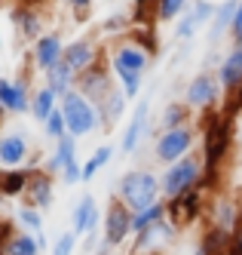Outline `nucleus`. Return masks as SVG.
Instances as JSON below:
<instances>
[{
  "label": "nucleus",
  "instance_id": "obj_41",
  "mask_svg": "<svg viewBox=\"0 0 242 255\" xmlns=\"http://www.w3.org/2000/svg\"><path fill=\"white\" fill-rule=\"evenodd\" d=\"M77 240H80V237L74 231H62L52 240V255H74V252H77Z\"/></svg>",
  "mask_w": 242,
  "mask_h": 255
},
{
  "label": "nucleus",
  "instance_id": "obj_9",
  "mask_svg": "<svg viewBox=\"0 0 242 255\" xmlns=\"http://www.w3.org/2000/svg\"><path fill=\"white\" fill-rule=\"evenodd\" d=\"M101 240L114 249H120L132 240V209L117 197L107 203V209L101 215Z\"/></svg>",
  "mask_w": 242,
  "mask_h": 255
},
{
  "label": "nucleus",
  "instance_id": "obj_45",
  "mask_svg": "<svg viewBox=\"0 0 242 255\" xmlns=\"http://www.w3.org/2000/svg\"><path fill=\"white\" fill-rule=\"evenodd\" d=\"M227 99H230V105L224 108V114H230V117L236 120V117L242 114V86L236 89V93H233V96H227Z\"/></svg>",
  "mask_w": 242,
  "mask_h": 255
},
{
  "label": "nucleus",
  "instance_id": "obj_40",
  "mask_svg": "<svg viewBox=\"0 0 242 255\" xmlns=\"http://www.w3.org/2000/svg\"><path fill=\"white\" fill-rule=\"evenodd\" d=\"M117 86L126 93L129 102H138L141 86H144V74H123V77H117Z\"/></svg>",
  "mask_w": 242,
  "mask_h": 255
},
{
  "label": "nucleus",
  "instance_id": "obj_56",
  "mask_svg": "<svg viewBox=\"0 0 242 255\" xmlns=\"http://www.w3.org/2000/svg\"><path fill=\"white\" fill-rule=\"evenodd\" d=\"M0 178H3V166H0Z\"/></svg>",
  "mask_w": 242,
  "mask_h": 255
},
{
  "label": "nucleus",
  "instance_id": "obj_28",
  "mask_svg": "<svg viewBox=\"0 0 242 255\" xmlns=\"http://www.w3.org/2000/svg\"><path fill=\"white\" fill-rule=\"evenodd\" d=\"M55 108H59V96H55L46 83H43V86H37L34 93H31V117L40 123V126L46 123V117L55 111Z\"/></svg>",
  "mask_w": 242,
  "mask_h": 255
},
{
  "label": "nucleus",
  "instance_id": "obj_54",
  "mask_svg": "<svg viewBox=\"0 0 242 255\" xmlns=\"http://www.w3.org/2000/svg\"><path fill=\"white\" fill-rule=\"evenodd\" d=\"M193 255H206V252H202V249H199V246H196V249H193Z\"/></svg>",
  "mask_w": 242,
  "mask_h": 255
},
{
  "label": "nucleus",
  "instance_id": "obj_19",
  "mask_svg": "<svg viewBox=\"0 0 242 255\" xmlns=\"http://www.w3.org/2000/svg\"><path fill=\"white\" fill-rule=\"evenodd\" d=\"M9 22L25 40H37L40 34H46L43 31V12L37 3H15L9 9Z\"/></svg>",
  "mask_w": 242,
  "mask_h": 255
},
{
  "label": "nucleus",
  "instance_id": "obj_7",
  "mask_svg": "<svg viewBox=\"0 0 242 255\" xmlns=\"http://www.w3.org/2000/svg\"><path fill=\"white\" fill-rule=\"evenodd\" d=\"M206 203H209V194L202 188H193L187 194H181L175 200H165V218L178 228H193L196 222H206Z\"/></svg>",
  "mask_w": 242,
  "mask_h": 255
},
{
  "label": "nucleus",
  "instance_id": "obj_27",
  "mask_svg": "<svg viewBox=\"0 0 242 255\" xmlns=\"http://www.w3.org/2000/svg\"><path fill=\"white\" fill-rule=\"evenodd\" d=\"M230 231H224V228H215V225H206L202 228V234H199V249L206 252V255H227V249H230Z\"/></svg>",
  "mask_w": 242,
  "mask_h": 255
},
{
  "label": "nucleus",
  "instance_id": "obj_4",
  "mask_svg": "<svg viewBox=\"0 0 242 255\" xmlns=\"http://www.w3.org/2000/svg\"><path fill=\"white\" fill-rule=\"evenodd\" d=\"M196 141H199L196 123H184V126H175V129H160L154 138V160L160 166H169V163L193 154Z\"/></svg>",
  "mask_w": 242,
  "mask_h": 255
},
{
  "label": "nucleus",
  "instance_id": "obj_12",
  "mask_svg": "<svg viewBox=\"0 0 242 255\" xmlns=\"http://www.w3.org/2000/svg\"><path fill=\"white\" fill-rule=\"evenodd\" d=\"M107 56V46H98L95 37H89V34H83V37H74L65 43V65L74 71V74H83L86 68H92L95 62H101Z\"/></svg>",
  "mask_w": 242,
  "mask_h": 255
},
{
  "label": "nucleus",
  "instance_id": "obj_5",
  "mask_svg": "<svg viewBox=\"0 0 242 255\" xmlns=\"http://www.w3.org/2000/svg\"><path fill=\"white\" fill-rule=\"evenodd\" d=\"M59 108H62L65 123H68V135L86 138V135H92L95 129H101L95 102H89L83 93H77V89H74V93H68L65 99H59Z\"/></svg>",
  "mask_w": 242,
  "mask_h": 255
},
{
  "label": "nucleus",
  "instance_id": "obj_1",
  "mask_svg": "<svg viewBox=\"0 0 242 255\" xmlns=\"http://www.w3.org/2000/svg\"><path fill=\"white\" fill-rule=\"evenodd\" d=\"M196 129L202 132V163H206V172H202V181L199 188L206 194H215L221 191V169L224 163L230 160V151H233V117L218 111H206L199 114L196 120Z\"/></svg>",
  "mask_w": 242,
  "mask_h": 255
},
{
  "label": "nucleus",
  "instance_id": "obj_47",
  "mask_svg": "<svg viewBox=\"0 0 242 255\" xmlns=\"http://www.w3.org/2000/svg\"><path fill=\"white\" fill-rule=\"evenodd\" d=\"M227 255H242V228H239V231H233V237H230V249H227Z\"/></svg>",
  "mask_w": 242,
  "mask_h": 255
},
{
  "label": "nucleus",
  "instance_id": "obj_10",
  "mask_svg": "<svg viewBox=\"0 0 242 255\" xmlns=\"http://www.w3.org/2000/svg\"><path fill=\"white\" fill-rule=\"evenodd\" d=\"M154 129H151V99H138L135 102V111L132 117L126 120V129H123V138H120V151L129 157L141 148L144 138H151Z\"/></svg>",
  "mask_w": 242,
  "mask_h": 255
},
{
  "label": "nucleus",
  "instance_id": "obj_43",
  "mask_svg": "<svg viewBox=\"0 0 242 255\" xmlns=\"http://www.w3.org/2000/svg\"><path fill=\"white\" fill-rule=\"evenodd\" d=\"M59 181H62V185H68V188H71V185H77V181H83V163H80V160H74L71 166L59 175Z\"/></svg>",
  "mask_w": 242,
  "mask_h": 255
},
{
  "label": "nucleus",
  "instance_id": "obj_35",
  "mask_svg": "<svg viewBox=\"0 0 242 255\" xmlns=\"http://www.w3.org/2000/svg\"><path fill=\"white\" fill-rule=\"evenodd\" d=\"M15 222H18V228H22V231L37 234V231H43V212L34 209V206H28V203H22V206L15 209Z\"/></svg>",
  "mask_w": 242,
  "mask_h": 255
},
{
  "label": "nucleus",
  "instance_id": "obj_53",
  "mask_svg": "<svg viewBox=\"0 0 242 255\" xmlns=\"http://www.w3.org/2000/svg\"><path fill=\"white\" fill-rule=\"evenodd\" d=\"M233 46H239V49H242V31H239V34H233Z\"/></svg>",
  "mask_w": 242,
  "mask_h": 255
},
{
  "label": "nucleus",
  "instance_id": "obj_3",
  "mask_svg": "<svg viewBox=\"0 0 242 255\" xmlns=\"http://www.w3.org/2000/svg\"><path fill=\"white\" fill-rule=\"evenodd\" d=\"M117 200L132 209L141 212L147 206H154L157 200H162L160 194V175L151 169H129L120 175V185H117Z\"/></svg>",
  "mask_w": 242,
  "mask_h": 255
},
{
  "label": "nucleus",
  "instance_id": "obj_26",
  "mask_svg": "<svg viewBox=\"0 0 242 255\" xmlns=\"http://www.w3.org/2000/svg\"><path fill=\"white\" fill-rule=\"evenodd\" d=\"M28 188V169L15 166V169H3L0 178V200H22Z\"/></svg>",
  "mask_w": 242,
  "mask_h": 255
},
{
  "label": "nucleus",
  "instance_id": "obj_37",
  "mask_svg": "<svg viewBox=\"0 0 242 255\" xmlns=\"http://www.w3.org/2000/svg\"><path fill=\"white\" fill-rule=\"evenodd\" d=\"M129 28H132V19H129V12L120 9L114 15H107V19H101V31L110 34V37H120V34H126Z\"/></svg>",
  "mask_w": 242,
  "mask_h": 255
},
{
  "label": "nucleus",
  "instance_id": "obj_15",
  "mask_svg": "<svg viewBox=\"0 0 242 255\" xmlns=\"http://www.w3.org/2000/svg\"><path fill=\"white\" fill-rule=\"evenodd\" d=\"M55 181L59 178H55L52 172H46L43 166L40 169H28V188H25L22 203L40 209V212L52 209V203H55Z\"/></svg>",
  "mask_w": 242,
  "mask_h": 255
},
{
  "label": "nucleus",
  "instance_id": "obj_57",
  "mask_svg": "<svg viewBox=\"0 0 242 255\" xmlns=\"http://www.w3.org/2000/svg\"><path fill=\"white\" fill-rule=\"evenodd\" d=\"M0 255H6V252H3V246H0Z\"/></svg>",
  "mask_w": 242,
  "mask_h": 255
},
{
  "label": "nucleus",
  "instance_id": "obj_34",
  "mask_svg": "<svg viewBox=\"0 0 242 255\" xmlns=\"http://www.w3.org/2000/svg\"><path fill=\"white\" fill-rule=\"evenodd\" d=\"M160 218H165V200H157L154 206H147V209H141V212H132V234H138V231H144V228L157 225Z\"/></svg>",
  "mask_w": 242,
  "mask_h": 255
},
{
  "label": "nucleus",
  "instance_id": "obj_32",
  "mask_svg": "<svg viewBox=\"0 0 242 255\" xmlns=\"http://www.w3.org/2000/svg\"><path fill=\"white\" fill-rule=\"evenodd\" d=\"M193 3L190 0H160L157 3V25H175Z\"/></svg>",
  "mask_w": 242,
  "mask_h": 255
},
{
  "label": "nucleus",
  "instance_id": "obj_25",
  "mask_svg": "<svg viewBox=\"0 0 242 255\" xmlns=\"http://www.w3.org/2000/svg\"><path fill=\"white\" fill-rule=\"evenodd\" d=\"M43 83H46L59 99H65L68 93H74V89H77V74H74V71L62 62V65H55L52 71H46V74H43Z\"/></svg>",
  "mask_w": 242,
  "mask_h": 255
},
{
  "label": "nucleus",
  "instance_id": "obj_44",
  "mask_svg": "<svg viewBox=\"0 0 242 255\" xmlns=\"http://www.w3.org/2000/svg\"><path fill=\"white\" fill-rule=\"evenodd\" d=\"M68 6L74 9V19L77 22H86L89 12H92V0H68Z\"/></svg>",
  "mask_w": 242,
  "mask_h": 255
},
{
  "label": "nucleus",
  "instance_id": "obj_52",
  "mask_svg": "<svg viewBox=\"0 0 242 255\" xmlns=\"http://www.w3.org/2000/svg\"><path fill=\"white\" fill-rule=\"evenodd\" d=\"M236 206H239V228H242V191L236 194Z\"/></svg>",
  "mask_w": 242,
  "mask_h": 255
},
{
  "label": "nucleus",
  "instance_id": "obj_14",
  "mask_svg": "<svg viewBox=\"0 0 242 255\" xmlns=\"http://www.w3.org/2000/svg\"><path fill=\"white\" fill-rule=\"evenodd\" d=\"M62 59H65V37H62V31H46V34H40V37L34 40L31 65L40 71V74L52 71L55 65H62Z\"/></svg>",
  "mask_w": 242,
  "mask_h": 255
},
{
  "label": "nucleus",
  "instance_id": "obj_18",
  "mask_svg": "<svg viewBox=\"0 0 242 255\" xmlns=\"http://www.w3.org/2000/svg\"><path fill=\"white\" fill-rule=\"evenodd\" d=\"M101 225V209H98V200L92 194H83L71 209V231L77 237H86L92 231H98Z\"/></svg>",
  "mask_w": 242,
  "mask_h": 255
},
{
  "label": "nucleus",
  "instance_id": "obj_36",
  "mask_svg": "<svg viewBox=\"0 0 242 255\" xmlns=\"http://www.w3.org/2000/svg\"><path fill=\"white\" fill-rule=\"evenodd\" d=\"M129 37H132L144 52H151V59L160 52V37H157V28H129L126 31Z\"/></svg>",
  "mask_w": 242,
  "mask_h": 255
},
{
  "label": "nucleus",
  "instance_id": "obj_11",
  "mask_svg": "<svg viewBox=\"0 0 242 255\" xmlns=\"http://www.w3.org/2000/svg\"><path fill=\"white\" fill-rule=\"evenodd\" d=\"M175 237H178V228L169 222V218H160L157 225H151V228H144V231L132 234L129 249H132V255H157L160 249L169 246Z\"/></svg>",
  "mask_w": 242,
  "mask_h": 255
},
{
  "label": "nucleus",
  "instance_id": "obj_38",
  "mask_svg": "<svg viewBox=\"0 0 242 255\" xmlns=\"http://www.w3.org/2000/svg\"><path fill=\"white\" fill-rule=\"evenodd\" d=\"M43 132H46V138H52V141H59V138H65V135H68V123H65L62 108H55V111L46 117V123H43Z\"/></svg>",
  "mask_w": 242,
  "mask_h": 255
},
{
  "label": "nucleus",
  "instance_id": "obj_21",
  "mask_svg": "<svg viewBox=\"0 0 242 255\" xmlns=\"http://www.w3.org/2000/svg\"><path fill=\"white\" fill-rule=\"evenodd\" d=\"M126 102L129 99H126V93H123L120 86H114L101 102H95V108H98V123H101L104 132L117 129V126L123 123V117H126Z\"/></svg>",
  "mask_w": 242,
  "mask_h": 255
},
{
  "label": "nucleus",
  "instance_id": "obj_24",
  "mask_svg": "<svg viewBox=\"0 0 242 255\" xmlns=\"http://www.w3.org/2000/svg\"><path fill=\"white\" fill-rule=\"evenodd\" d=\"M236 3L239 0H224V3H218L215 6V19L209 22V37H212V43H218L224 34H230L233 31V19H236Z\"/></svg>",
  "mask_w": 242,
  "mask_h": 255
},
{
  "label": "nucleus",
  "instance_id": "obj_2",
  "mask_svg": "<svg viewBox=\"0 0 242 255\" xmlns=\"http://www.w3.org/2000/svg\"><path fill=\"white\" fill-rule=\"evenodd\" d=\"M202 172H206L202 154H187V157L169 163V166H162V175H160V194H162V200H175L181 194L199 188Z\"/></svg>",
  "mask_w": 242,
  "mask_h": 255
},
{
  "label": "nucleus",
  "instance_id": "obj_30",
  "mask_svg": "<svg viewBox=\"0 0 242 255\" xmlns=\"http://www.w3.org/2000/svg\"><path fill=\"white\" fill-rule=\"evenodd\" d=\"M193 123V111L184 102H169L160 114V129H175V126Z\"/></svg>",
  "mask_w": 242,
  "mask_h": 255
},
{
  "label": "nucleus",
  "instance_id": "obj_42",
  "mask_svg": "<svg viewBox=\"0 0 242 255\" xmlns=\"http://www.w3.org/2000/svg\"><path fill=\"white\" fill-rule=\"evenodd\" d=\"M215 6H218V3H212V0H196V3L190 6V15L196 19L199 28H202V25H209V22L215 19Z\"/></svg>",
  "mask_w": 242,
  "mask_h": 255
},
{
  "label": "nucleus",
  "instance_id": "obj_46",
  "mask_svg": "<svg viewBox=\"0 0 242 255\" xmlns=\"http://www.w3.org/2000/svg\"><path fill=\"white\" fill-rule=\"evenodd\" d=\"M15 231H18V222H15V218H0V246H3Z\"/></svg>",
  "mask_w": 242,
  "mask_h": 255
},
{
  "label": "nucleus",
  "instance_id": "obj_33",
  "mask_svg": "<svg viewBox=\"0 0 242 255\" xmlns=\"http://www.w3.org/2000/svg\"><path fill=\"white\" fill-rule=\"evenodd\" d=\"M110 160H114V148H110V144H101V148H95V151H92V157L83 163V181H92Z\"/></svg>",
  "mask_w": 242,
  "mask_h": 255
},
{
  "label": "nucleus",
  "instance_id": "obj_17",
  "mask_svg": "<svg viewBox=\"0 0 242 255\" xmlns=\"http://www.w3.org/2000/svg\"><path fill=\"white\" fill-rule=\"evenodd\" d=\"M206 225L215 228H224V231H239V206H236V197L230 194H209V203H206Z\"/></svg>",
  "mask_w": 242,
  "mask_h": 255
},
{
  "label": "nucleus",
  "instance_id": "obj_48",
  "mask_svg": "<svg viewBox=\"0 0 242 255\" xmlns=\"http://www.w3.org/2000/svg\"><path fill=\"white\" fill-rule=\"evenodd\" d=\"M43 160H46L43 151H31V157H28V163H25V169H40V166H43Z\"/></svg>",
  "mask_w": 242,
  "mask_h": 255
},
{
  "label": "nucleus",
  "instance_id": "obj_51",
  "mask_svg": "<svg viewBox=\"0 0 242 255\" xmlns=\"http://www.w3.org/2000/svg\"><path fill=\"white\" fill-rule=\"evenodd\" d=\"M95 255H114V246H107V243L101 240V246L95 249Z\"/></svg>",
  "mask_w": 242,
  "mask_h": 255
},
{
  "label": "nucleus",
  "instance_id": "obj_49",
  "mask_svg": "<svg viewBox=\"0 0 242 255\" xmlns=\"http://www.w3.org/2000/svg\"><path fill=\"white\" fill-rule=\"evenodd\" d=\"M239 31H242V0L236 3V19H233V31L230 34H239Z\"/></svg>",
  "mask_w": 242,
  "mask_h": 255
},
{
  "label": "nucleus",
  "instance_id": "obj_29",
  "mask_svg": "<svg viewBox=\"0 0 242 255\" xmlns=\"http://www.w3.org/2000/svg\"><path fill=\"white\" fill-rule=\"evenodd\" d=\"M3 252L6 255H43L40 243H37V237L31 231H22V228H18L9 240L3 243Z\"/></svg>",
  "mask_w": 242,
  "mask_h": 255
},
{
  "label": "nucleus",
  "instance_id": "obj_16",
  "mask_svg": "<svg viewBox=\"0 0 242 255\" xmlns=\"http://www.w3.org/2000/svg\"><path fill=\"white\" fill-rule=\"evenodd\" d=\"M31 83L18 77H0V108L6 111V117L31 114Z\"/></svg>",
  "mask_w": 242,
  "mask_h": 255
},
{
  "label": "nucleus",
  "instance_id": "obj_23",
  "mask_svg": "<svg viewBox=\"0 0 242 255\" xmlns=\"http://www.w3.org/2000/svg\"><path fill=\"white\" fill-rule=\"evenodd\" d=\"M77 141H80V138H74V135H65V138H59V141H52V154H46L43 169L59 178L74 160H80V157H77Z\"/></svg>",
  "mask_w": 242,
  "mask_h": 255
},
{
  "label": "nucleus",
  "instance_id": "obj_55",
  "mask_svg": "<svg viewBox=\"0 0 242 255\" xmlns=\"http://www.w3.org/2000/svg\"><path fill=\"white\" fill-rule=\"evenodd\" d=\"M0 49H3V34H0Z\"/></svg>",
  "mask_w": 242,
  "mask_h": 255
},
{
  "label": "nucleus",
  "instance_id": "obj_50",
  "mask_svg": "<svg viewBox=\"0 0 242 255\" xmlns=\"http://www.w3.org/2000/svg\"><path fill=\"white\" fill-rule=\"evenodd\" d=\"M34 237H37V243H40V249L46 252V249H49V240H46V234H43V231H37Z\"/></svg>",
  "mask_w": 242,
  "mask_h": 255
},
{
  "label": "nucleus",
  "instance_id": "obj_20",
  "mask_svg": "<svg viewBox=\"0 0 242 255\" xmlns=\"http://www.w3.org/2000/svg\"><path fill=\"white\" fill-rule=\"evenodd\" d=\"M31 157V141L25 132H0V166L15 169L25 166Z\"/></svg>",
  "mask_w": 242,
  "mask_h": 255
},
{
  "label": "nucleus",
  "instance_id": "obj_8",
  "mask_svg": "<svg viewBox=\"0 0 242 255\" xmlns=\"http://www.w3.org/2000/svg\"><path fill=\"white\" fill-rule=\"evenodd\" d=\"M221 96H224V89L218 83V74L199 71L196 77H190L187 89H184V105H187L193 114H206V111H218Z\"/></svg>",
  "mask_w": 242,
  "mask_h": 255
},
{
  "label": "nucleus",
  "instance_id": "obj_6",
  "mask_svg": "<svg viewBox=\"0 0 242 255\" xmlns=\"http://www.w3.org/2000/svg\"><path fill=\"white\" fill-rule=\"evenodd\" d=\"M107 65L114 71V77H123V74H144L151 68V52H144L129 34H120L107 43Z\"/></svg>",
  "mask_w": 242,
  "mask_h": 255
},
{
  "label": "nucleus",
  "instance_id": "obj_13",
  "mask_svg": "<svg viewBox=\"0 0 242 255\" xmlns=\"http://www.w3.org/2000/svg\"><path fill=\"white\" fill-rule=\"evenodd\" d=\"M114 86H117V77H114V71H110L107 59L95 62L92 68H86L83 74H77V93H83L89 102H101Z\"/></svg>",
  "mask_w": 242,
  "mask_h": 255
},
{
  "label": "nucleus",
  "instance_id": "obj_39",
  "mask_svg": "<svg viewBox=\"0 0 242 255\" xmlns=\"http://www.w3.org/2000/svg\"><path fill=\"white\" fill-rule=\"evenodd\" d=\"M196 31H199V25H196V19L190 15V9L181 15V19L175 22V40H181V43H190L193 37H196Z\"/></svg>",
  "mask_w": 242,
  "mask_h": 255
},
{
  "label": "nucleus",
  "instance_id": "obj_22",
  "mask_svg": "<svg viewBox=\"0 0 242 255\" xmlns=\"http://www.w3.org/2000/svg\"><path fill=\"white\" fill-rule=\"evenodd\" d=\"M218 83L224 89V96H233L236 89L242 86V49L239 46H230L224 52V59L218 62Z\"/></svg>",
  "mask_w": 242,
  "mask_h": 255
},
{
  "label": "nucleus",
  "instance_id": "obj_31",
  "mask_svg": "<svg viewBox=\"0 0 242 255\" xmlns=\"http://www.w3.org/2000/svg\"><path fill=\"white\" fill-rule=\"evenodd\" d=\"M157 3L160 0H132V9H129L132 28H157Z\"/></svg>",
  "mask_w": 242,
  "mask_h": 255
}]
</instances>
